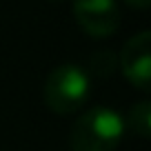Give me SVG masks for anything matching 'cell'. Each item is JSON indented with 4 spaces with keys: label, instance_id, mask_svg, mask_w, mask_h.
<instances>
[{
    "label": "cell",
    "instance_id": "cell-7",
    "mask_svg": "<svg viewBox=\"0 0 151 151\" xmlns=\"http://www.w3.org/2000/svg\"><path fill=\"white\" fill-rule=\"evenodd\" d=\"M51 2H58V0H51Z\"/></svg>",
    "mask_w": 151,
    "mask_h": 151
},
{
    "label": "cell",
    "instance_id": "cell-1",
    "mask_svg": "<svg viewBox=\"0 0 151 151\" xmlns=\"http://www.w3.org/2000/svg\"><path fill=\"white\" fill-rule=\"evenodd\" d=\"M124 118L116 109L98 104L73 122L69 142L73 151H116L124 136Z\"/></svg>",
    "mask_w": 151,
    "mask_h": 151
},
{
    "label": "cell",
    "instance_id": "cell-2",
    "mask_svg": "<svg viewBox=\"0 0 151 151\" xmlns=\"http://www.w3.org/2000/svg\"><path fill=\"white\" fill-rule=\"evenodd\" d=\"M91 91V78L78 65H60L49 71L42 87L45 102L56 113H73L87 102Z\"/></svg>",
    "mask_w": 151,
    "mask_h": 151
},
{
    "label": "cell",
    "instance_id": "cell-5",
    "mask_svg": "<svg viewBox=\"0 0 151 151\" xmlns=\"http://www.w3.org/2000/svg\"><path fill=\"white\" fill-rule=\"evenodd\" d=\"M124 124L133 129L140 138L151 136V102L149 100H140L129 109V120Z\"/></svg>",
    "mask_w": 151,
    "mask_h": 151
},
{
    "label": "cell",
    "instance_id": "cell-3",
    "mask_svg": "<svg viewBox=\"0 0 151 151\" xmlns=\"http://www.w3.org/2000/svg\"><path fill=\"white\" fill-rule=\"evenodd\" d=\"M120 69L133 87L142 91L151 87V31L142 29L122 45Z\"/></svg>",
    "mask_w": 151,
    "mask_h": 151
},
{
    "label": "cell",
    "instance_id": "cell-4",
    "mask_svg": "<svg viewBox=\"0 0 151 151\" xmlns=\"http://www.w3.org/2000/svg\"><path fill=\"white\" fill-rule=\"evenodd\" d=\"M73 16L93 38H107L120 27L118 0H73Z\"/></svg>",
    "mask_w": 151,
    "mask_h": 151
},
{
    "label": "cell",
    "instance_id": "cell-6",
    "mask_svg": "<svg viewBox=\"0 0 151 151\" xmlns=\"http://www.w3.org/2000/svg\"><path fill=\"white\" fill-rule=\"evenodd\" d=\"M129 7H136V9H147L151 5V0H124Z\"/></svg>",
    "mask_w": 151,
    "mask_h": 151
}]
</instances>
